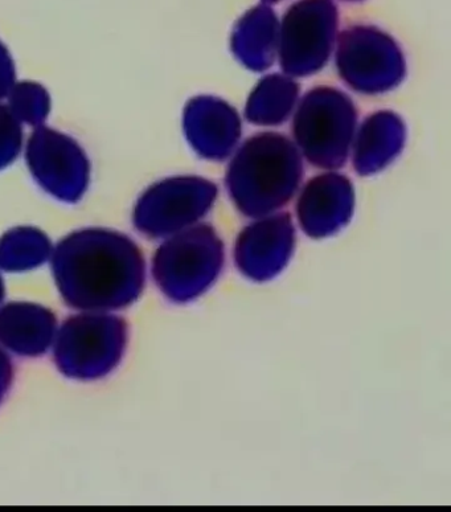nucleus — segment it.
<instances>
[{
    "label": "nucleus",
    "instance_id": "39448f33",
    "mask_svg": "<svg viewBox=\"0 0 451 512\" xmlns=\"http://www.w3.org/2000/svg\"><path fill=\"white\" fill-rule=\"evenodd\" d=\"M12 364L10 358L2 350H0V403L8 392L12 383Z\"/></svg>",
    "mask_w": 451,
    "mask_h": 512
},
{
    "label": "nucleus",
    "instance_id": "f257e3e1",
    "mask_svg": "<svg viewBox=\"0 0 451 512\" xmlns=\"http://www.w3.org/2000/svg\"><path fill=\"white\" fill-rule=\"evenodd\" d=\"M53 270L61 296L76 309H122L142 288L143 265L137 249L112 233L71 237L57 249Z\"/></svg>",
    "mask_w": 451,
    "mask_h": 512
},
{
    "label": "nucleus",
    "instance_id": "20e7f679",
    "mask_svg": "<svg viewBox=\"0 0 451 512\" xmlns=\"http://www.w3.org/2000/svg\"><path fill=\"white\" fill-rule=\"evenodd\" d=\"M48 245L40 236L24 235L8 239L0 247V268L22 270L32 268L47 257Z\"/></svg>",
    "mask_w": 451,
    "mask_h": 512
},
{
    "label": "nucleus",
    "instance_id": "7ed1b4c3",
    "mask_svg": "<svg viewBox=\"0 0 451 512\" xmlns=\"http://www.w3.org/2000/svg\"><path fill=\"white\" fill-rule=\"evenodd\" d=\"M55 335L56 317L43 306L16 302L0 310V343L16 354H43Z\"/></svg>",
    "mask_w": 451,
    "mask_h": 512
},
{
    "label": "nucleus",
    "instance_id": "f03ea898",
    "mask_svg": "<svg viewBox=\"0 0 451 512\" xmlns=\"http://www.w3.org/2000/svg\"><path fill=\"white\" fill-rule=\"evenodd\" d=\"M126 338V323L116 315L84 314L72 317L57 334V367L72 379H100L120 363Z\"/></svg>",
    "mask_w": 451,
    "mask_h": 512
},
{
    "label": "nucleus",
    "instance_id": "423d86ee",
    "mask_svg": "<svg viewBox=\"0 0 451 512\" xmlns=\"http://www.w3.org/2000/svg\"><path fill=\"white\" fill-rule=\"evenodd\" d=\"M3 296H4L3 281H2V278H0V302H2Z\"/></svg>",
    "mask_w": 451,
    "mask_h": 512
}]
</instances>
